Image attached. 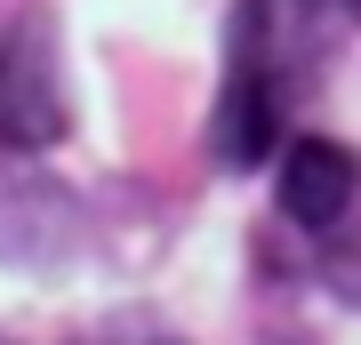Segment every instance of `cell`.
I'll return each instance as SVG.
<instances>
[{
  "mask_svg": "<svg viewBox=\"0 0 361 345\" xmlns=\"http://www.w3.org/2000/svg\"><path fill=\"white\" fill-rule=\"evenodd\" d=\"M65 128V104H56V73H49V49L32 32L0 40V137L16 145H40Z\"/></svg>",
  "mask_w": 361,
  "mask_h": 345,
  "instance_id": "3",
  "label": "cell"
},
{
  "mask_svg": "<svg viewBox=\"0 0 361 345\" xmlns=\"http://www.w3.org/2000/svg\"><path fill=\"white\" fill-rule=\"evenodd\" d=\"M345 32V0H241L225 32V104H217V161L257 169L289 145V104L322 80Z\"/></svg>",
  "mask_w": 361,
  "mask_h": 345,
  "instance_id": "1",
  "label": "cell"
},
{
  "mask_svg": "<svg viewBox=\"0 0 361 345\" xmlns=\"http://www.w3.org/2000/svg\"><path fill=\"white\" fill-rule=\"evenodd\" d=\"M353 8H361V0H353Z\"/></svg>",
  "mask_w": 361,
  "mask_h": 345,
  "instance_id": "5",
  "label": "cell"
},
{
  "mask_svg": "<svg viewBox=\"0 0 361 345\" xmlns=\"http://www.w3.org/2000/svg\"><path fill=\"white\" fill-rule=\"evenodd\" d=\"M273 161H281L273 193H281V217H289L297 233H337V225H345V209L361 201V161L345 153V145H329V137H289Z\"/></svg>",
  "mask_w": 361,
  "mask_h": 345,
  "instance_id": "2",
  "label": "cell"
},
{
  "mask_svg": "<svg viewBox=\"0 0 361 345\" xmlns=\"http://www.w3.org/2000/svg\"><path fill=\"white\" fill-rule=\"evenodd\" d=\"M104 345H177V337H161V329H113Z\"/></svg>",
  "mask_w": 361,
  "mask_h": 345,
  "instance_id": "4",
  "label": "cell"
}]
</instances>
